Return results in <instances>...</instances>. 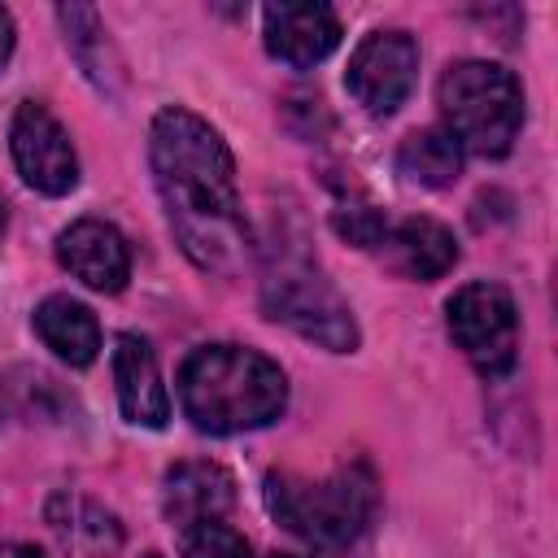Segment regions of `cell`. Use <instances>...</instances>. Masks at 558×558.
<instances>
[{"label":"cell","mask_w":558,"mask_h":558,"mask_svg":"<svg viewBox=\"0 0 558 558\" xmlns=\"http://www.w3.org/2000/svg\"><path fill=\"white\" fill-rule=\"evenodd\" d=\"M148 161L166 218L201 270H231L248 253V222L227 140L192 109H161L148 131Z\"/></svg>","instance_id":"cell-1"},{"label":"cell","mask_w":558,"mask_h":558,"mask_svg":"<svg viewBox=\"0 0 558 558\" xmlns=\"http://www.w3.org/2000/svg\"><path fill=\"white\" fill-rule=\"evenodd\" d=\"M179 405L196 432L235 436L266 427L288 405L283 371L244 344H205L179 366Z\"/></svg>","instance_id":"cell-2"},{"label":"cell","mask_w":558,"mask_h":558,"mask_svg":"<svg viewBox=\"0 0 558 558\" xmlns=\"http://www.w3.org/2000/svg\"><path fill=\"white\" fill-rule=\"evenodd\" d=\"M266 510L314 549H349L375 514V475L366 462L340 466L327 480H301L288 471L266 475Z\"/></svg>","instance_id":"cell-3"},{"label":"cell","mask_w":558,"mask_h":558,"mask_svg":"<svg viewBox=\"0 0 558 558\" xmlns=\"http://www.w3.org/2000/svg\"><path fill=\"white\" fill-rule=\"evenodd\" d=\"M436 105L445 118V135L475 157L510 153L523 126V87L497 61H458L440 74Z\"/></svg>","instance_id":"cell-4"},{"label":"cell","mask_w":558,"mask_h":558,"mask_svg":"<svg viewBox=\"0 0 558 558\" xmlns=\"http://www.w3.org/2000/svg\"><path fill=\"white\" fill-rule=\"evenodd\" d=\"M262 310L292 327L296 336L331 349V353H349L357 344V323L349 314V305L340 301V292L305 262H283L279 270L266 275L262 283Z\"/></svg>","instance_id":"cell-5"},{"label":"cell","mask_w":558,"mask_h":558,"mask_svg":"<svg viewBox=\"0 0 558 558\" xmlns=\"http://www.w3.org/2000/svg\"><path fill=\"white\" fill-rule=\"evenodd\" d=\"M445 318H449L453 344L466 353V362L480 375H488V379L510 375V366L519 357V314L501 283L458 288L445 305Z\"/></svg>","instance_id":"cell-6"},{"label":"cell","mask_w":558,"mask_h":558,"mask_svg":"<svg viewBox=\"0 0 558 558\" xmlns=\"http://www.w3.org/2000/svg\"><path fill=\"white\" fill-rule=\"evenodd\" d=\"M414 78H418V44L405 31H375V35H366L353 48L349 70H344L349 96L366 113H375V118L397 113L405 105V96L414 92Z\"/></svg>","instance_id":"cell-7"},{"label":"cell","mask_w":558,"mask_h":558,"mask_svg":"<svg viewBox=\"0 0 558 558\" xmlns=\"http://www.w3.org/2000/svg\"><path fill=\"white\" fill-rule=\"evenodd\" d=\"M9 148H13L17 174H22L35 192H44V196H65V192H74V183H78L74 144H70L65 126H61L39 100L17 105L13 126H9Z\"/></svg>","instance_id":"cell-8"},{"label":"cell","mask_w":558,"mask_h":558,"mask_svg":"<svg viewBox=\"0 0 558 558\" xmlns=\"http://www.w3.org/2000/svg\"><path fill=\"white\" fill-rule=\"evenodd\" d=\"M57 262L92 292H122L131 279V244L113 222L78 218L57 235Z\"/></svg>","instance_id":"cell-9"},{"label":"cell","mask_w":558,"mask_h":558,"mask_svg":"<svg viewBox=\"0 0 558 558\" xmlns=\"http://www.w3.org/2000/svg\"><path fill=\"white\" fill-rule=\"evenodd\" d=\"M266 52L283 65H318L340 44V17L327 4H266Z\"/></svg>","instance_id":"cell-10"},{"label":"cell","mask_w":558,"mask_h":558,"mask_svg":"<svg viewBox=\"0 0 558 558\" xmlns=\"http://www.w3.org/2000/svg\"><path fill=\"white\" fill-rule=\"evenodd\" d=\"M161 510L174 532L205 519H227L235 510V480L218 462H183L166 475Z\"/></svg>","instance_id":"cell-11"},{"label":"cell","mask_w":558,"mask_h":558,"mask_svg":"<svg viewBox=\"0 0 558 558\" xmlns=\"http://www.w3.org/2000/svg\"><path fill=\"white\" fill-rule=\"evenodd\" d=\"M113 384H118V405L131 423L140 427H166L170 418V392L161 384V371H157V357L148 349V340L140 336H118V349H113Z\"/></svg>","instance_id":"cell-12"},{"label":"cell","mask_w":558,"mask_h":558,"mask_svg":"<svg viewBox=\"0 0 558 558\" xmlns=\"http://www.w3.org/2000/svg\"><path fill=\"white\" fill-rule=\"evenodd\" d=\"M379 248L388 253L392 270H401L405 279H440L453 262H458V244L449 235V227H440L436 218H405L397 227L384 231Z\"/></svg>","instance_id":"cell-13"},{"label":"cell","mask_w":558,"mask_h":558,"mask_svg":"<svg viewBox=\"0 0 558 558\" xmlns=\"http://www.w3.org/2000/svg\"><path fill=\"white\" fill-rule=\"evenodd\" d=\"M35 331L39 340L70 366H87L96 362V349H100V323L96 314L74 301V296H48L39 310H35Z\"/></svg>","instance_id":"cell-14"},{"label":"cell","mask_w":558,"mask_h":558,"mask_svg":"<svg viewBox=\"0 0 558 558\" xmlns=\"http://www.w3.org/2000/svg\"><path fill=\"white\" fill-rule=\"evenodd\" d=\"M48 527L61 536L65 549H74L83 558H109L122 545L118 519L109 510H100L96 501H83V497H70V493H57L48 501Z\"/></svg>","instance_id":"cell-15"},{"label":"cell","mask_w":558,"mask_h":558,"mask_svg":"<svg viewBox=\"0 0 558 558\" xmlns=\"http://www.w3.org/2000/svg\"><path fill=\"white\" fill-rule=\"evenodd\" d=\"M397 170L418 187H449L462 174V148L440 126H423L401 140Z\"/></svg>","instance_id":"cell-16"},{"label":"cell","mask_w":558,"mask_h":558,"mask_svg":"<svg viewBox=\"0 0 558 558\" xmlns=\"http://www.w3.org/2000/svg\"><path fill=\"white\" fill-rule=\"evenodd\" d=\"M174 536H179L183 558H253V545L227 519H205V523H192Z\"/></svg>","instance_id":"cell-17"},{"label":"cell","mask_w":558,"mask_h":558,"mask_svg":"<svg viewBox=\"0 0 558 558\" xmlns=\"http://www.w3.org/2000/svg\"><path fill=\"white\" fill-rule=\"evenodd\" d=\"M331 222H336V231H340L349 244H357V248H375V244L384 240V231H388L384 214H379L371 201H340V205L331 209Z\"/></svg>","instance_id":"cell-18"},{"label":"cell","mask_w":558,"mask_h":558,"mask_svg":"<svg viewBox=\"0 0 558 558\" xmlns=\"http://www.w3.org/2000/svg\"><path fill=\"white\" fill-rule=\"evenodd\" d=\"M9 52H13V17H9V9L0 4V65L9 61Z\"/></svg>","instance_id":"cell-19"},{"label":"cell","mask_w":558,"mask_h":558,"mask_svg":"<svg viewBox=\"0 0 558 558\" xmlns=\"http://www.w3.org/2000/svg\"><path fill=\"white\" fill-rule=\"evenodd\" d=\"M0 558H44V554L31 545H9V549H0Z\"/></svg>","instance_id":"cell-20"},{"label":"cell","mask_w":558,"mask_h":558,"mask_svg":"<svg viewBox=\"0 0 558 558\" xmlns=\"http://www.w3.org/2000/svg\"><path fill=\"white\" fill-rule=\"evenodd\" d=\"M4 227H9V205H4V196H0V235H4Z\"/></svg>","instance_id":"cell-21"},{"label":"cell","mask_w":558,"mask_h":558,"mask_svg":"<svg viewBox=\"0 0 558 558\" xmlns=\"http://www.w3.org/2000/svg\"><path fill=\"white\" fill-rule=\"evenodd\" d=\"M270 558H288V554H270Z\"/></svg>","instance_id":"cell-22"},{"label":"cell","mask_w":558,"mask_h":558,"mask_svg":"<svg viewBox=\"0 0 558 558\" xmlns=\"http://www.w3.org/2000/svg\"><path fill=\"white\" fill-rule=\"evenodd\" d=\"M144 558H161V554H144Z\"/></svg>","instance_id":"cell-23"}]
</instances>
